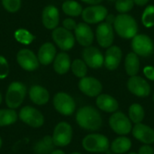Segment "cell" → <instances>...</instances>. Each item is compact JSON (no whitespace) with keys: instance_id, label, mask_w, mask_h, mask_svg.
Instances as JSON below:
<instances>
[{"instance_id":"1","label":"cell","mask_w":154,"mask_h":154,"mask_svg":"<svg viewBox=\"0 0 154 154\" xmlns=\"http://www.w3.org/2000/svg\"><path fill=\"white\" fill-rule=\"evenodd\" d=\"M75 119L81 128L88 131L99 130L103 122L100 112L91 106L79 108L75 115Z\"/></svg>"},{"instance_id":"2","label":"cell","mask_w":154,"mask_h":154,"mask_svg":"<svg viewBox=\"0 0 154 154\" xmlns=\"http://www.w3.org/2000/svg\"><path fill=\"white\" fill-rule=\"evenodd\" d=\"M118 35L123 38H134L137 32V23L133 17L127 14H121L116 17L113 23Z\"/></svg>"},{"instance_id":"3","label":"cell","mask_w":154,"mask_h":154,"mask_svg":"<svg viewBox=\"0 0 154 154\" xmlns=\"http://www.w3.org/2000/svg\"><path fill=\"white\" fill-rule=\"evenodd\" d=\"M26 94V87L20 82H13L8 86L5 102L10 109H16L23 103Z\"/></svg>"},{"instance_id":"4","label":"cell","mask_w":154,"mask_h":154,"mask_svg":"<svg viewBox=\"0 0 154 154\" xmlns=\"http://www.w3.org/2000/svg\"><path fill=\"white\" fill-rule=\"evenodd\" d=\"M82 146L91 152H104L109 147V142L106 136L100 134H90L82 140Z\"/></svg>"},{"instance_id":"5","label":"cell","mask_w":154,"mask_h":154,"mask_svg":"<svg viewBox=\"0 0 154 154\" xmlns=\"http://www.w3.org/2000/svg\"><path fill=\"white\" fill-rule=\"evenodd\" d=\"M131 47L134 53L141 57H149L154 51L152 39L144 34L136 35L132 39Z\"/></svg>"},{"instance_id":"6","label":"cell","mask_w":154,"mask_h":154,"mask_svg":"<svg viewBox=\"0 0 154 154\" xmlns=\"http://www.w3.org/2000/svg\"><path fill=\"white\" fill-rule=\"evenodd\" d=\"M53 104L56 110L63 116H70L75 109L73 98L64 92H59L54 95Z\"/></svg>"},{"instance_id":"7","label":"cell","mask_w":154,"mask_h":154,"mask_svg":"<svg viewBox=\"0 0 154 154\" xmlns=\"http://www.w3.org/2000/svg\"><path fill=\"white\" fill-rule=\"evenodd\" d=\"M72 137V127L66 122H61L54 128L52 139L56 146H66L71 142Z\"/></svg>"},{"instance_id":"8","label":"cell","mask_w":154,"mask_h":154,"mask_svg":"<svg viewBox=\"0 0 154 154\" xmlns=\"http://www.w3.org/2000/svg\"><path fill=\"white\" fill-rule=\"evenodd\" d=\"M52 38L57 46L63 51L72 49L75 45V38L72 32L63 27H57L53 30Z\"/></svg>"},{"instance_id":"9","label":"cell","mask_w":154,"mask_h":154,"mask_svg":"<svg viewBox=\"0 0 154 154\" xmlns=\"http://www.w3.org/2000/svg\"><path fill=\"white\" fill-rule=\"evenodd\" d=\"M20 119L33 128L41 127L44 123V116L40 111L32 106H23L19 112Z\"/></svg>"},{"instance_id":"10","label":"cell","mask_w":154,"mask_h":154,"mask_svg":"<svg viewBox=\"0 0 154 154\" xmlns=\"http://www.w3.org/2000/svg\"><path fill=\"white\" fill-rule=\"evenodd\" d=\"M110 128L116 134L124 135L131 131L130 119L122 112H116L112 114L109 119Z\"/></svg>"},{"instance_id":"11","label":"cell","mask_w":154,"mask_h":154,"mask_svg":"<svg viewBox=\"0 0 154 154\" xmlns=\"http://www.w3.org/2000/svg\"><path fill=\"white\" fill-rule=\"evenodd\" d=\"M108 11L104 6L100 5L87 7L82 11V17L87 23H97L106 18Z\"/></svg>"},{"instance_id":"12","label":"cell","mask_w":154,"mask_h":154,"mask_svg":"<svg viewBox=\"0 0 154 154\" xmlns=\"http://www.w3.org/2000/svg\"><path fill=\"white\" fill-rule=\"evenodd\" d=\"M127 87L130 92L137 97H147L150 93L149 83L140 76H131L127 82Z\"/></svg>"},{"instance_id":"13","label":"cell","mask_w":154,"mask_h":154,"mask_svg":"<svg viewBox=\"0 0 154 154\" xmlns=\"http://www.w3.org/2000/svg\"><path fill=\"white\" fill-rule=\"evenodd\" d=\"M82 58L84 62L92 69H99L103 66L104 58L98 48L93 46H88L82 51Z\"/></svg>"},{"instance_id":"14","label":"cell","mask_w":154,"mask_h":154,"mask_svg":"<svg viewBox=\"0 0 154 154\" xmlns=\"http://www.w3.org/2000/svg\"><path fill=\"white\" fill-rule=\"evenodd\" d=\"M17 61L23 69L33 71L38 67L39 62L38 57L32 51L29 49H21L17 54Z\"/></svg>"},{"instance_id":"15","label":"cell","mask_w":154,"mask_h":154,"mask_svg":"<svg viewBox=\"0 0 154 154\" xmlns=\"http://www.w3.org/2000/svg\"><path fill=\"white\" fill-rule=\"evenodd\" d=\"M102 84L94 77H83L79 82V88L83 94L89 97H95L100 94Z\"/></svg>"},{"instance_id":"16","label":"cell","mask_w":154,"mask_h":154,"mask_svg":"<svg viewBox=\"0 0 154 154\" xmlns=\"http://www.w3.org/2000/svg\"><path fill=\"white\" fill-rule=\"evenodd\" d=\"M96 38L99 45L103 48H109L113 42L114 34L112 25L106 22L98 25L96 29Z\"/></svg>"},{"instance_id":"17","label":"cell","mask_w":154,"mask_h":154,"mask_svg":"<svg viewBox=\"0 0 154 154\" xmlns=\"http://www.w3.org/2000/svg\"><path fill=\"white\" fill-rule=\"evenodd\" d=\"M74 30L77 42L81 45L88 47L92 44L94 41V33L86 23H78Z\"/></svg>"},{"instance_id":"18","label":"cell","mask_w":154,"mask_h":154,"mask_svg":"<svg viewBox=\"0 0 154 154\" xmlns=\"http://www.w3.org/2000/svg\"><path fill=\"white\" fill-rule=\"evenodd\" d=\"M42 23L45 28L53 29L57 28L59 23V11L54 5H47L42 11Z\"/></svg>"},{"instance_id":"19","label":"cell","mask_w":154,"mask_h":154,"mask_svg":"<svg viewBox=\"0 0 154 154\" xmlns=\"http://www.w3.org/2000/svg\"><path fill=\"white\" fill-rule=\"evenodd\" d=\"M122 57V50L116 45L107 48L105 54L104 65L109 70H114L119 66Z\"/></svg>"},{"instance_id":"20","label":"cell","mask_w":154,"mask_h":154,"mask_svg":"<svg viewBox=\"0 0 154 154\" xmlns=\"http://www.w3.org/2000/svg\"><path fill=\"white\" fill-rule=\"evenodd\" d=\"M132 134L137 140L146 144L154 142V130L144 124H136L132 129Z\"/></svg>"},{"instance_id":"21","label":"cell","mask_w":154,"mask_h":154,"mask_svg":"<svg viewBox=\"0 0 154 154\" xmlns=\"http://www.w3.org/2000/svg\"><path fill=\"white\" fill-rule=\"evenodd\" d=\"M56 48L51 42H46L39 48L38 51V60L41 64L46 66L52 63L55 58Z\"/></svg>"},{"instance_id":"22","label":"cell","mask_w":154,"mask_h":154,"mask_svg":"<svg viewBox=\"0 0 154 154\" xmlns=\"http://www.w3.org/2000/svg\"><path fill=\"white\" fill-rule=\"evenodd\" d=\"M99 109L107 112H113L119 108L118 101L112 96L106 94H99L96 100Z\"/></svg>"},{"instance_id":"23","label":"cell","mask_w":154,"mask_h":154,"mask_svg":"<svg viewBox=\"0 0 154 154\" xmlns=\"http://www.w3.org/2000/svg\"><path fill=\"white\" fill-rule=\"evenodd\" d=\"M29 97L34 103L37 105L45 104L49 100V93L40 85H32L29 89Z\"/></svg>"},{"instance_id":"24","label":"cell","mask_w":154,"mask_h":154,"mask_svg":"<svg viewBox=\"0 0 154 154\" xmlns=\"http://www.w3.org/2000/svg\"><path fill=\"white\" fill-rule=\"evenodd\" d=\"M71 66L70 57L66 53L60 52L54 60V69L57 73L65 74L69 71Z\"/></svg>"},{"instance_id":"25","label":"cell","mask_w":154,"mask_h":154,"mask_svg":"<svg viewBox=\"0 0 154 154\" xmlns=\"http://www.w3.org/2000/svg\"><path fill=\"white\" fill-rule=\"evenodd\" d=\"M54 146L52 137L47 135L34 144L33 150L36 154H50L54 150Z\"/></svg>"},{"instance_id":"26","label":"cell","mask_w":154,"mask_h":154,"mask_svg":"<svg viewBox=\"0 0 154 154\" xmlns=\"http://www.w3.org/2000/svg\"><path fill=\"white\" fill-rule=\"evenodd\" d=\"M125 68L127 74L130 76L137 75L140 69V60L135 53L131 52L127 54L125 60Z\"/></svg>"},{"instance_id":"27","label":"cell","mask_w":154,"mask_h":154,"mask_svg":"<svg viewBox=\"0 0 154 154\" xmlns=\"http://www.w3.org/2000/svg\"><path fill=\"white\" fill-rule=\"evenodd\" d=\"M131 147V141L128 137H119L111 143V150L116 154H122L128 152Z\"/></svg>"},{"instance_id":"28","label":"cell","mask_w":154,"mask_h":154,"mask_svg":"<svg viewBox=\"0 0 154 154\" xmlns=\"http://www.w3.org/2000/svg\"><path fill=\"white\" fill-rule=\"evenodd\" d=\"M62 10L66 14L72 17H77L82 13V7L79 2L73 0H66L62 5Z\"/></svg>"},{"instance_id":"29","label":"cell","mask_w":154,"mask_h":154,"mask_svg":"<svg viewBox=\"0 0 154 154\" xmlns=\"http://www.w3.org/2000/svg\"><path fill=\"white\" fill-rule=\"evenodd\" d=\"M17 119V112L13 109H0V126L11 125L14 123Z\"/></svg>"},{"instance_id":"30","label":"cell","mask_w":154,"mask_h":154,"mask_svg":"<svg viewBox=\"0 0 154 154\" xmlns=\"http://www.w3.org/2000/svg\"><path fill=\"white\" fill-rule=\"evenodd\" d=\"M129 119L134 123H140L144 118V110L141 105L138 103H133L128 109Z\"/></svg>"},{"instance_id":"31","label":"cell","mask_w":154,"mask_h":154,"mask_svg":"<svg viewBox=\"0 0 154 154\" xmlns=\"http://www.w3.org/2000/svg\"><path fill=\"white\" fill-rule=\"evenodd\" d=\"M71 69L75 76L83 78L87 73V65L84 60L75 59L71 64Z\"/></svg>"},{"instance_id":"32","label":"cell","mask_w":154,"mask_h":154,"mask_svg":"<svg viewBox=\"0 0 154 154\" xmlns=\"http://www.w3.org/2000/svg\"><path fill=\"white\" fill-rule=\"evenodd\" d=\"M141 21L146 27H152L154 26V5H148L142 14Z\"/></svg>"},{"instance_id":"33","label":"cell","mask_w":154,"mask_h":154,"mask_svg":"<svg viewBox=\"0 0 154 154\" xmlns=\"http://www.w3.org/2000/svg\"><path fill=\"white\" fill-rule=\"evenodd\" d=\"M14 36L19 42L24 45H29L35 38L33 35L25 29H19L16 31Z\"/></svg>"},{"instance_id":"34","label":"cell","mask_w":154,"mask_h":154,"mask_svg":"<svg viewBox=\"0 0 154 154\" xmlns=\"http://www.w3.org/2000/svg\"><path fill=\"white\" fill-rule=\"evenodd\" d=\"M134 0H116L115 7L116 11L122 14H125L133 8Z\"/></svg>"},{"instance_id":"35","label":"cell","mask_w":154,"mask_h":154,"mask_svg":"<svg viewBox=\"0 0 154 154\" xmlns=\"http://www.w3.org/2000/svg\"><path fill=\"white\" fill-rule=\"evenodd\" d=\"M5 9L8 12H17L21 6V0H2Z\"/></svg>"},{"instance_id":"36","label":"cell","mask_w":154,"mask_h":154,"mask_svg":"<svg viewBox=\"0 0 154 154\" xmlns=\"http://www.w3.org/2000/svg\"><path fill=\"white\" fill-rule=\"evenodd\" d=\"M9 72V66L6 59L0 56V79H5Z\"/></svg>"},{"instance_id":"37","label":"cell","mask_w":154,"mask_h":154,"mask_svg":"<svg viewBox=\"0 0 154 154\" xmlns=\"http://www.w3.org/2000/svg\"><path fill=\"white\" fill-rule=\"evenodd\" d=\"M76 23L74 20L71 18H66L63 21V28L68 29V30H72V29H75L76 27Z\"/></svg>"},{"instance_id":"38","label":"cell","mask_w":154,"mask_h":154,"mask_svg":"<svg viewBox=\"0 0 154 154\" xmlns=\"http://www.w3.org/2000/svg\"><path fill=\"white\" fill-rule=\"evenodd\" d=\"M143 73L147 79L154 81V67L150 66H146L143 69Z\"/></svg>"},{"instance_id":"39","label":"cell","mask_w":154,"mask_h":154,"mask_svg":"<svg viewBox=\"0 0 154 154\" xmlns=\"http://www.w3.org/2000/svg\"><path fill=\"white\" fill-rule=\"evenodd\" d=\"M137 154H154V149L149 144L143 145L140 147Z\"/></svg>"},{"instance_id":"40","label":"cell","mask_w":154,"mask_h":154,"mask_svg":"<svg viewBox=\"0 0 154 154\" xmlns=\"http://www.w3.org/2000/svg\"><path fill=\"white\" fill-rule=\"evenodd\" d=\"M106 22L107 23H109V24L112 25L113 24L114 22H115V19H116V17L113 15V14H107L106 17Z\"/></svg>"},{"instance_id":"41","label":"cell","mask_w":154,"mask_h":154,"mask_svg":"<svg viewBox=\"0 0 154 154\" xmlns=\"http://www.w3.org/2000/svg\"><path fill=\"white\" fill-rule=\"evenodd\" d=\"M81 1L84 2L85 3L89 4V5H98V4H100L103 0H81Z\"/></svg>"},{"instance_id":"42","label":"cell","mask_w":154,"mask_h":154,"mask_svg":"<svg viewBox=\"0 0 154 154\" xmlns=\"http://www.w3.org/2000/svg\"><path fill=\"white\" fill-rule=\"evenodd\" d=\"M149 0H134V4H136L137 5L139 6H143V5H146Z\"/></svg>"},{"instance_id":"43","label":"cell","mask_w":154,"mask_h":154,"mask_svg":"<svg viewBox=\"0 0 154 154\" xmlns=\"http://www.w3.org/2000/svg\"><path fill=\"white\" fill-rule=\"evenodd\" d=\"M50 154H65V152L61 149H54Z\"/></svg>"},{"instance_id":"44","label":"cell","mask_w":154,"mask_h":154,"mask_svg":"<svg viewBox=\"0 0 154 154\" xmlns=\"http://www.w3.org/2000/svg\"><path fill=\"white\" fill-rule=\"evenodd\" d=\"M2 94L0 93V103H2Z\"/></svg>"},{"instance_id":"45","label":"cell","mask_w":154,"mask_h":154,"mask_svg":"<svg viewBox=\"0 0 154 154\" xmlns=\"http://www.w3.org/2000/svg\"><path fill=\"white\" fill-rule=\"evenodd\" d=\"M2 138L0 137V148H1V146H2Z\"/></svg>"},{"instance_id":"46","label":"cell","mask_w":154,"mask_h":154,"mask_svg":"<svg viewBox=\"0 0 154 154\" xmlns=\"http://www.w3.org/2000/svg\"><path fill=\"white\" fill-rule=\"evenodd\" d=\"M71 154H82V153H80V152H72Z\"/></svg>"},{"instance_id":"47","label":"cell","mask_w":154,"mask_h":154,"mask_svg":"<svg viewBox=\"0 0 154 154\" xmlns=\"http://www.w3.org/2000/svg\"><path fill=\"white\" fill-rule=\"evenodd\" d=\"M128 154H137V153H136V152H130V153H128Z\"/></svg>"},{"instance_id":"48","label":"cell","mask_w":154,"mask_h":154,"mask_svg":"<svg viewBox=\"0 0 154 154\" xmlns=\"http://www.w3.org/2000/svg\"><path fill=\"white\" fill-rule=\"evenodd\" d=\"M109 1H116V0H109Z\"/></svg>"},{"instance_id":"49","label":"cell","mask_w":154,"mask_h":154,"mask_svg":"<svg viewBox=\"0 0 154 154\" xmlns=\"http://www.w3.org/2000/svg\"><path fill=\"white\" fill-rule=\"evenodd\" d=\"M152 98H153V101H154V94H153V97H152Z\"/></svg>"}]
</instances>
